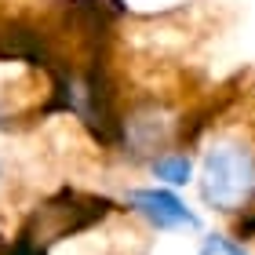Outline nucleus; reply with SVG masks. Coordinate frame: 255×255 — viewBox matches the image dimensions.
Segmentation results:
<instances>
[{
    "label": "nucleus",
    "mask_w": 255,
    "mask_h": 255,
    "mask_svg": "<svg viewBox=\"0 0 255 255\" xmlns=\"http://www.w3.org/2000/svg\"><path fill=\"white\" fill-rule=\"evenodd\" d=\"M7 255H48V252H44V248H37L29 237H22V234H18V237H15V245L7 248Z\"/></svg>",
    "instance_id": "obj_5"
},
{
    "label": "nucleus",
    "mask_w": 255,
    "mask_h": 255,
    "mask_svg": "<svg viewBox=\"0 0 255 255\" xmlns=\"http://www.w3.org/2000/svg\"><path fill=\"white\" fill-rule=\"evenodd\" d=\"M128 204H131L142 219H149L157 230L197 226V215L179 201L175 193H168V190H131V193H128Z\"/></svg>",
    "instance_id": "obj_3"
},
{
    "label": "nucleus",
    "mask_w": 255,
    "mask_h": 255,
    "mask_svg": "<svg viewBox=\"0 0 255 255\" xmlns=\"http://www.w3.org/2000/svg\"><path fill=\"white\" fill-rule=\"evenodd\" d=\"M0 117H4V110H0ZM0 124H4V121H0Z\"/></svg>",
    "instance_id": "obj_6"
},
{
    "label": "nucleus",
    "mask_w": 255,
    "mask_h": 255,
    "mask_svg": "<svg viewBox=\"0 0 255 255\" xmlns=\"http://www.w3.org/2000/svg\"><path fill=\"white\" fill-rule=\"evenodd\" d=\"M153 175L164 179L168 186H186L190 175H193V164H190V157H182V153H168V157L153 160Z\"/></svg>",
    "instance_id": "obj_4"
},
{
    "label": "nucleus",
    "mask_w": 255,
    "mask_h": 255,
    "mask_svg": "<svg viewBox=\"0 0 255 255\" xmlns=\"http://www.w3.org/2000/svg\"><path fill=\"white\" fill-rule=\"evenodd\" d=\"M110 201H102V197H80V193H62L48 201L37 212L33 219V230H22V237H29L37 248L48 252V245L55 241H62L69 234H77V230H88L91 223H99L102 215L110 212Z\"/></svg>",
    "instance_id": "obj_2"
},
{
    "label": "nucleus",
    "mask_w": 255,
    "mask_h": 255,
    "mask_svg": "<svg viewBox=\"0 0 255 255\" xmlns=\"http://www.w3.org/2000/svg\"><path fill=\"white\" fill-rule=\"evenodd\" d=\"M201 201L223 215L248 212L255 204V146L237 135H223L204 149Z\"/></svg>",
    "instance_id": "obj_1"
}]
</instances>
